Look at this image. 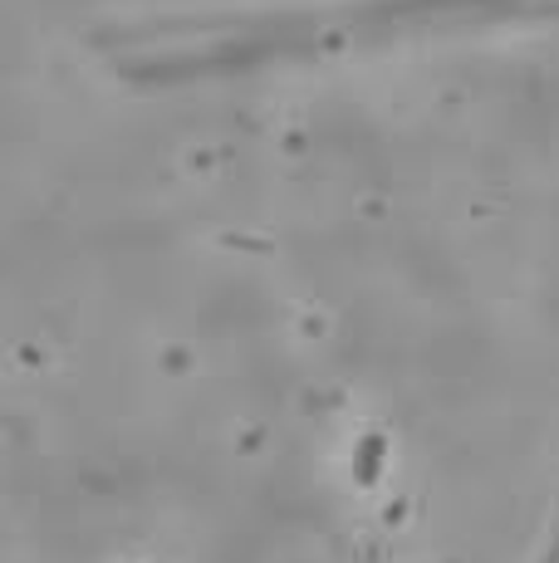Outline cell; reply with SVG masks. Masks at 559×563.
I'll use <instances>...</instances> for the list:
<instances>
[{"mask_svg": "<svg viewBox=\"0 0 559 563\" xmlns=\"http://www.w3.org/2000/svg\"><path fill=\"white\" fill-rule=\"evenodd\" d=\"M476 15H559V0H373V5L315 10V15H280V20H207L226 30V40L201 49H157L143 59H118L128 79H197V74L251 69L280 54L329 49L359 35H388V30H417L432 20H476Z\"/></svg>", "mask_w": 559, "mask_h": 563, "instance_id": "1", "label": "cell"}, {"mask_svg": "<svg viewBox=\"0 0 559 563\" xmlns=\"http://www.w3.org/2000/svg\"><path fill=\"white\" fill-rule=\"evenodd\" d=\"M540 563H559V529H555V549H550V554H545Z\"/></svg>", "mask_w": 559, "mask_h": 563, "instance_id": "2", "label": "cell"}]
</instances>
